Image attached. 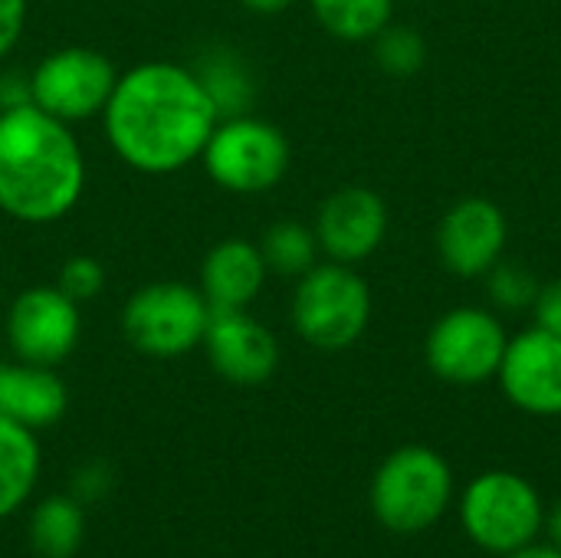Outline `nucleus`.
<instances>
[{
  "label": "nucleus",
  "mask_w": 561,
  "mask_h": 558,
  "mask_svg": "<svg viewBox=\"0 0 561 558\" xmlns=\"http://www.w3.org/2000/svg\"><path fill=\"white\" fill-rule=\"evenodd\" d=\"M99 118L118 161L148 178H168L201 161L220 122L197 72L168 59H148L118 72Z\"/></svg>",
  "instance_id": "nucleus-1"
},
{
  "label": "nucleus",
  "mask_w": 561,
  "mask_h": 558,
  "mask_svg": "<svg viewBox=\"0 0 561 558\" xmlns=\"http://www.w3.org/2000/svg\"><path fill=\"white\" fill-rule=\"evenodd\" d=\"M85 191V151L72 125L33 102L0 109V210L26 227L72 214Z\"/></svg>",
  "instance_id": "nucleus-2"
},
{
  "label": "nucleus",
  "mask_w": 561,
  "mask_h": 558,
  "mask_svg": "<svg viewBox=\"0 0 561 558\" xmlns=\"http://www.w3.org/2000/svg\"><path fill=\"white\" fill-rule=\"evenodd\" d=\"M375 520L401 536L437 526L454 500V470L434 447L408 444L381 460L371 480Z\"/></svg>",
  "instance_id": "nucleus-3"
},
{
  "label": "nucleus",
  "mask_w": 561,
  "mask_h": 558,
  "mask_svg": "<svg viewBox=\"0 0 561 558\" xmlns=\"http://www.w3.org/2000/svg\"><path fill=\"white\" fill-rule=\"evenodd\" d=\"M289 319L306 345L319 352H345L368 332L371 286L348 263H316L296 280Z\"/></svg>",
  "instance_id": "nucleus-4"
},
{
  "label": "nucleus",
  "mask_w": 561,
  "mask_h": 558,
  "mask_svg": "<svg viewBox=\"0 0 561 558\" xmlns=\"http://www.w3.org/2000/svg\"><path fill=\"white\" fill-rule=\"evenodd\" d=\"M201 164L207 178L237 197H256L273 191L289 164L293 148L279 125L247 112L220 118L201 151Z\"/></svg>",
  "instance_id": "nucleus-5"
},
{
  "label": "nucleus",
  "mask_w": 561,
  "mask_h": 558,
  "mask_svg": "<svg viewBox=\"0 0 561 558\" xmlns=\"http://www.w3.org/2000/svg\"><path fill=\"white\" fill-rule=\"evenodd\" d=\"M460 523L470 543L490 556H510L539 543L546 503L539 490L513 470H486L473 477L460 497Z\"/></svg>",
  "instance_id": "nucleus-6"
},
{
  "label": "nucleus",
  "mask_w": 561,
  "mask_h": 558,
  "mask_svg": "<svg viewBox=\"0 0 561 558\" xmlns=\"http://www.w3.org/2000/svg\"><path fill=\"white\" fill-rule=\"evenodd\" d=\"M210 316L214 312L194 283L154 280L125 299L118 322L135 352L148 358H181L204 342Z\"/></svg>",
  "instance_id": "nucleus-7"
},
{
  "label": "nucleus",
  "mask_w": 561,
  "mask_h": 558,
  "mask_svg": "<svg viewBox=\"0 0 561 558\" xmlns=\"http://www.w3.org/2000/svg\"><path fill=\"white\" fill-rule=\"evenodd\" d=\"M118 69L95 46H59L30 69V102L46 115L76 125L99 118Z\"/></svg>",
  "instance_id": "nucleus-8"
},
{
  "label": "nucleus",
  "mask_w": 561,
  "mask_h": 558,
  "mask_svg": "<svg viewBox=\"0 0 561 558\" xmlns=\"http://www.w3.org/2000/svg\"><path fill=\"white\" fill-rule=\"evenodd\" d=\"M506 345V326L490 309L457 306L431 326L424 342V362L440 382L473 388L496 378Z\"/></svg>",
  "instance_id": "nucleus-9"
},
{
  "label": "nucleus",
  "mask_w": 561,
  "mask_h": 558,
  "mask_svg": "<svg viewBox=\"0 0 561 558\" xmlns=\"http://www.w3.org/2000/svg\"><path fill=\"white\" fill-rule=\"evenodd\" d=\"M7 342L13 358L30 365L56 368L66 362L82 335L79 303L69 299L56 283L30 286L7 306Z\"/></svg>",
  "instance_id": "nucleus-10"
},
{
  "label": "nucleus",
  "mask_w": 561,
  "mask_h": 558,
  "mask_svg": "<svg viewBox=\"0 0 561 558\" xmlns=\"http://www.w3.org/2000/svg\"><path fill=\"white\" fill-rule=\"evenodd\" d=\"M388 220L391 214L378 191L365 184H342L319 204L312 230L329 260L355 266L381 250Z\"/></svg>",
  "instance_id": "nucleus-11"
},
{
  "label": "nucleus",
  "mask_w": 561,
  "mask_h": 558,
  "mask_svg": "<svg viewBox=\"0 0 561 558\" xmlns=\"http://www.w3.org/2000/svg\"><path fill=\"white\" fill-rule=\"evenodd\" d=\"M510 220L496 201L463 197L447 207L437 227V253L440 263L463 280L486 276L506 250Z\"/></svg>",
  "instance_id": "nucleus-12"
},
{
  "label": "nucleus",
  "mask_w": 561,
  "mask_h": 558,
  "mask_svg": "<svg viewBox=\"0 0 561 558\" xmlns=\"http://www.w3.org/2000/svg\"><path fill=\"white\" fill-rule=\"evenodd\" d=\"M496 382L513 408L533 418H561V339L533 326L510 339Z\"/></svg>",
  "instance_id": "nucleus-13"
},
{
  "label": "nucleus",
  "mask_w": 561,
  "mask_h": 558,
  "mask_svg": "<svg viewBox=\"0 0 561 558\" xmlns=\"http://www.w3.org/2000/svg\"><path fill=\"white\" fill-rule=\"evenodd\" d=\"M201 345L210 368L240 388H256L279 368V342L260 319L250 316V309L214 312Z\"/></svg>",
  "instance_id": "nucleus-14"
},
{
  "label": "nucleus",
  "mask_w": 561,
  "mask_h": 558,
  "mask_svg": "<svg viewBox=\"0 0 561 558\" xmlns=\"http://www.w3.org/2000/svg\"><path fill=\"white\" fill-rule=\"evenodd\" d=\"M270 280L260 243L247 237H224L214 243L201 263L197 289L204 293L210 312L250 309Z\"/></svg>",
  "instance_id": "nucleus-15"
},
{
  "label": "nucleus",
  "mask_w": 561,
  "mask_h": 558,
  "mask_svg": "<svg viewBox=\"0 0 561 558\" xmlns=\"http://www.w3.org/2000/svg\"><path fill=\"white\" fill-rule=\"evenodd\" d=\"M66 405L69 391L53 368L20 358L0 365V418L39 431L56 424L66 414Z\"/></svg>",
  "instance_id": "nucleus-16"
},
{
  "label": "nucleus",
  "mask_w": 561,
  "mask_h": 558,
  "mask_svg": "<svg viewBox=\"0 0 561 558\" xmlns=\"http://www.w3.org/2000/svg\"><path fill=\"white\" fill-rule=\"evenodd\" d=\"M207 89L214 109L220 118L247 115L256 102V79L247 66V59L233 46H210L194 66H191Z\"/></svg>",
  "instance_id": "nucleus-17"
},
{
  "label": "nucleus",
  "mask_w": 561,
  "mask_h": 558,
  "mask_svg": "<svg viewBox=\"0 0 561 558\" xmlns=\"http://www.w3.org/2000/svg\"><path fill=\"white\" fill-rule=\"evenodd\" d=\"M39 477V444L30 428L0 418V520L26 503Z\"/></svg>",
  "instance_id": "nucleus-18"
},
{
  "label": "nucleus",
  "mask_w": 561,
  "mask_h": 558,
  "mask_svg": "<svg viewBox=\"0 0 561 558\" xmlns=\"http://www.w3.org/2000/svg\"><path fill=\"white\" fill-rule=\"evenodd\" d=\"M316 23L342 43H371L394 16V0H309Z\"/></svg>",
  "instance_id": "nucleus-19"
},
{
  "label": "nucleus",
  "mask_w": 561,
  "mask_h": 558,
  "mask_svg": "<svg viewBox=\"0 0 561 558\" xmlns=\"http://www.w3.org/2000/svg\"><path fill=\"white\" fill-rule=\"evenodd\" d=\"M82 536H85L82 506L69 497H49L30 516V543L43 558L76 556Z\"/></svg>",
  "instance_id": "nucleus-20"
},
{
  "label": "nucleus",
  "mask_w": 561,
  "mask_h": 558,
  "mask_svg": "<svg viewBox=\"0 0 561 558\" xmlns=\"http://www.w3.org/2000/svg\"><path fill=\"white\" fill-rule=\"evenodd\" d=\"M260 250L266 260V270L286 280H299L319 263V240L316 230L299 220H276L263 230Z\"/></svg>",
  "instance_id": "nucleus-21"
},
{
  "label": "nucleus",
  "mask_w": 561,
  "mask_h": 558,
  "mask_svg": "<svg viewBox=\"0 0 561 558\" xmlns=\"http://www.w3.org/2000/svg\"><path fill=\"white\" fill-rule=\"evenodd\" d=\"M371 49H375V62L388 76H394V79L417 76L424 69V62H427V43H424V36L414 26H404V23H388L371 39Z\"/></svg>",
  "instance_id": "nucleus-22"
},
{
  "label": "nucleus",
  "mask_w": 561,
  "mask_h": 558,
  "mask_svg": "<svg viewBox=\"0 0 561 558\" xmlns=\"http://www.w3.org/2000/svg\"><path fill=\"white\" fill-rule=\"evenodd\" d=\"M486 289H490V299L506 309V312H523V309H533L536 296H539V280L533 276L529 266L516 263V260H500L486 276Z\"/></svg>",
  "instance_id": "nucleus-23"
},
{
  "label": "nucleus",
  "mask_w": 561,
  "mask_h": 558,
  "mask_svg": "<svg viewBox=\"0 0 561 558\" xmlns=\"http://www.w3.org/2000/svg\"><path fill=\"white\" fill-rule=\"evenodd\" d=\"M56 286H59L69 299H76L79 306H82V303H92V299L105 289V266H102L95 257H89V253H76V257H69V260L59 266Z\"/></svg>",
  "instance_id": "nucleus-24"
},
{
  "label": "nucleus",
  "mask_w": 561,
  "mask_h": 558,
  "mask_svg": "<svg viewBox=\"0 0 561 558\" xmlns=\"http://www.w3.org/2000/svg\"><path fill=\"white\" fill-rule=\"evenodd\" d=\"M26 13H30L26 0H0V59L13 53V46L20 43L26 30Z\"/></svg>",
  "instance_id": "nucleus-25"
},
{
  "label": "nucleus",
  "mask_w": 561,
  "mask_h": 558,
  "mask_svg": "<svg viewBox=\"0 0 561 558\" xmlns=\"http://www.w3.org/2000/svg\"><path fill=\"white\" fill-rule=\"evenodd\" d=\"M533 316H536L539 329H546V332L561 339V280L539 286V296L533 303Z\"/></svg>",
  "instance_id": "nucleus-26"
},
{
  "label": "nucleus",
  "mask_w": 561,
  "mask_h": 558,
  "mask_svg": "<svg viewBox=\"0 0 561 558\" xmlns=\"http://www.w3.org/2000/svg\"><path fill=\"white\" fill-rule=\"evenodd\" d=\"M30 102V72H0V109L26 105Z\"/></svg>",
  "instance_id": "nucleus-27"
},
{
  "label": "nucleus",
  "mask_w": 561,
  "mask_h": 558,
  "mask_svg": "<svg viewBox=\"0 0 561 558\" xmlns=\"http://www.w3.org/2000/svg\"><path fill=\"white\" fill-rule=\"evenodd\" d=\"M237 3L243 10L256 13V16H276V13H283V10L293 7V0H237Z\"/></svg>",
  "instance_id": "nucleus-28"
},
{
  "label": "nucleus",
  "mask_w": 561,
  "mask_h": 558,
  "mask_svg": "<svg viewBox=\"0 0 561 558\" xmlns=\"http://www.w3.org/2000/svg\"><path fill=\"white\" fill-rule=\"evenodd\" d=\"M542 533L549 536V546L561 549V500L552 510H546V526H542Z\"/></svg>",
  "instance_id": "nucleus-29"
},
{
  "label": "nucleus",
  "mask_w": 561,
  "mask_h": 558,
  "mask_svg": "<svg viewBox=\"0 0 561 558\" xmlns=\"http://www.w3.org/2000/svg\"><path fill=\"white\" fill-rule=\"evenodd\" d=\"M500 558H561V549L556 546H539V543H533V546H526V549H516V553H510V556H500Z\"/></svg>",
  "instance_id": "nucleus-30"
}]
</instances>
